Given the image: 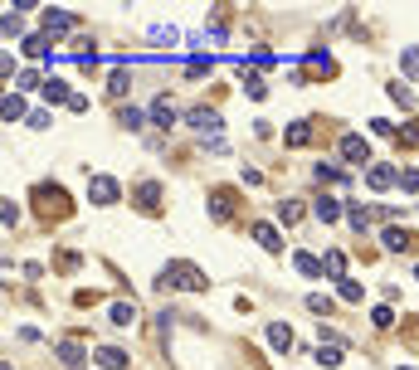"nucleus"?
<instances>
[{
  "label": "nucleus",
  "instance_id": "18",
  "mask_svg": "<svg viewBox=\"0 0 419 370\" xmlns=\"http://www.w3.org/2000/svg\"><path fill=\"white\" fill-rule=\"evenodd\" d=\"M108 316H113L117 327H132V322H137V302H113V312H108Z\"/></svg>",
  "mask_w": 419,
  "mask_h": 370
},
{
  "label": "nucleus",
  "instance_id": "22",
  "mask_svg": "<svg viewBox=\"0 0 419 370\" xmlns=\"http://www.w3.org/2000/svg\"><path fill=\"white\" fill-rule=\"evenodd\" d=\"M44 97H49V102H73V93H69L59 78H49V83H44Z\"/></svg>",
  "mask_w": 419,
  "mask_h": 370
},
{
  "label": "nucleus",
  "instance_id": "32",
  "mask_svg": "<svg viewBox=\"0 0 419 370\" xmlns=\"http://www.w3.org/2000/svg\"><path fill=\"white\" fill-rule=\"evenodd\" d=\"M244 88H249V97H264L269 93V83L258 78V73H244Z\"/></svg>",
  "mask_w": 419,
  "mask_h": 370
},
{
  "label": "nucleus",
  "instance_id": "21",
  "mask_svg": "<svg viewBox=\"0 0 419 370\" xmlns=\"http://www.w3.org/2000/svg\"><path fill=\"white\" fill-rule=\"evenodd\" d=\"M283 141H288V146H307V141H312V127H307V122H293V127L283 132Z\"/></svg>",
  "mask_w": 419,
  "mask_h": 370
},
{
  "label": "nucleus",
  "instance_id": "13",
  "mask_svg": "<svg viewBox=\"0 0 419 370\" xmlns=\"http://www.w3.org/2000/svg\"><path fill=\"white\" fill-rule=\"evenodd\" d=\"M365 181H371V190H390V185L400 181V171H395V166H371V176H365Z\"/></svg>",
  "mask_w": 419,
  "mask_h": 370
},
{
  "label": "nucleus",
  "instance_id": "20",
  "mask_svg": "<svg viewBox=\"0 0 419 370\" xmlns=\"http://www.w3.org/2000/svg\"><path fill=\"white\" fill-rule=\"evenodd\" d=\"M346 215H351V229H361V234H365V224L376 220V209H371V205H351Z\"/></svg>",
  "mask_w": 419,
  "mask_h": 370
},
{
  "label": "nucleus",
  "instance_id": "28",
  "mask_svg": "<svg viewBox=\"0 0 419 370\" xmlns=\"http://www.w3.org/2000/svg\"><path fill=\"white\" fill-rule=\"evenodd\" d=\"M15 117H25V97H20V93L5 97V122H15Z\"/></svg>",
  "mask_w": 419,
  "mask_h": 370
},
{
  "label": "nucleus",
  "instance_id": "25",
  "mask_svg": "<svg viewBox=\"0 0 419 370\" xmlns=\"http://www.w3.org/2000/svg\"><path fill=\"white\" fill-rule=\"evenodd\" d=\"M317 360H322V365H341V346H337V341H322V346H317Z\"/></svg>",
  "mask_w": 419,
  "mask_h": 370
},
{
  "label": "nucleus",
  "instance_id": "27",
  "mask_svg": "<svg viewBox=\"0 0 419 370\" xmlns=\"http://www.w3.org/2000/svg\"><path fill=\"white\" fill-rule=\"evenodd\" d=\"M322 268H327L332 278H341V273H346V253H337V248H332V253L322 258Z\"/></svg>",
  "mask_w": 419,
  "mask_h": 370
},
{
  "label": "nucleus",
  "instance_id": "9",
  "mask_svg": "<svg viewBox=\"0 0 419 370\" xmlns=\"http://www.w3.org/2000/svg\"><path fill=\"white\" fill-rule=\"evenodd\" d=\"M249 234L258 239V248H269V253H278V248H283L278 229H273V224H264V220H258V224H249Z\"/></svg>",
  "mask_w": 419,
  "mask_h": 370
},
{
  "label": "nucleus",
  "instance_id": "30",
  "mask_svg": "<svg viewBox=\"0 0 419 370\" xmlns=\"http://www.w3.org/2000/svg\"><path fill=\"white\" fill-rule=\"evenodd\" d=\"M400 64H405V73H414V78H419V49H414V44H405V54H400Z\"/></svg>",
  "mask_w": 419,
  "mask_h": 370
},
{
  "label": "nucleus",
  "instance_id": "17",
  "mask_svg": "<svg viewBox=\"0 0 419 370\" xmlns=\"http://www.w3.org/2000/svg\"><path fill=\"white\" fill-rule=\"evenodd\" d=\"M54 356H59V360H64L69 370H83V346H73V341H64V346L54 351Z\"/></svg>",
  "mask_w": 419,
  "mask_h": 370
},
{
  "label": "nucleus",
  "instance_id": "14",
  "mask_svg": "<svg viewBox=\"0 0 419 370\" xmlns=\"http://www.w3.org/2000/svg\"><path fill=\"white\" fill-rule=\"evenodd\" d=\"M73 25H78V20L64 15V10H44V30H49V34H64V30H73Z\"/></svg>",
  "mask_w": 419,
  "mask_h": 370
},
{
  "label": "nucleus",
  "instance_id": "3",
  "mask_svg": "<svg viewBox=\"0 0 419 370\" xmlns=\"http://www.w3.org/2000/svg\"><path fill=\"white\" fill-rule=\"evenodd\" d=\"M34 200H39V209H44V215H69V205H64L69 195H64L59 185H39V190H34Z\"/></svg>",
  "mask_w": 419,
  "mask_h": 370
},
{
  "label": "nucleus",
  "instance_id": "33",
  "mask_svg": "<svg viewBox=\"0 0 419 370\" xmlns=\"http://www.w3.org/2000/svg\"><path fill=\"white\" fill-rule=\"evenodd\" d=\"M371 322H376V327H381V332H385V327H390V322H395V312H390V307H376V312H371Z\"/></svg>",
  "mask_w": 419,
  "mask_h": 370
},
{
  "label": "nucleus",
  "instance_id": "11",
  "mask_svg": "<svg viewBox=\"0 0 419 370\" xmlns=\"http://www.w3.org/2000/svg\"><path fill=\"white\" fill-rule=\"evenodd\" d=\"M269 341H273V351L288 356V351H293V327H288V322H269Z\"/></svg>",
  "mask_w": 419,
  "mask_h": 370
},
{
  "label": "nucleus",
  "instance_id": "15",
  "mask_svg": "<svg viewBox=\"0 0 419 370\" xmlns=\"http://www.w3.org/2000/svg\"><path fill=\"white\" fill-rule=\"evenodd\" d=\"M312 215H317V220H322V224H332V220H337V215H341V200H332V195H322V200H317V205H312Z\"/></svg>",
  "mask_w": 419,
  "mask_h": 370
},
{
  "label": "nucleus",
  "instance_id": "26",
  "mask_svg": "<svg viewBox=\"0 0 419 370\" xmlns=\"http://www.w3.org/2000/svg\"><path fill=\"white\" fill-rule=\"evenodd\" d=\"M20 49H25L30 59H44V54H49V44H44L39 34H25V44H20Z\"/></svg>",
  "mask_w": 419,
  "mask_h": 370
},
{
  "label": "nucleus",
  "instance_id": "24",
  "mask_svg": "<svg viewBox=\"0 0 419 370\" xmlns=\"http://www.w3.org/2000/svg\"><path fill=\"white\" fill-rule=\"evenodd\" d=\"M117 122H122L127 132H137V127L146 122V113H141V108H122V113H117Z\"/></svg>",
  "mask_w": 419,
  "mask_h": 370
},
{
  "label": "nucleus",
  "instance_id": "35",
  "mask_svg": "<svg viewBox=\"0 0 419 370\" xmlns=\"http://www.w3.org/2000/svg\"><path fill=\"white\" fill-rule=\"evenodd\" d=\"M108 88H113V97H122V93H127V73H122V69H117V73H113V78H108Z\"/></svg>",
  "mask_w": 419,
  "mask_h": 370
},
{
  "label": "nucleus",
  "instance_id": "1",
  "mask_svg": "<svg viewBox=\"0 0 419 370\" xmlns=\"http://www.w3.org/2000/svg\"><path fill=\"white\" fill-rule=\"evenodd\" d=\"M161 288H185V292H205V288H210V278H205V273L195 268V263H185V258H181V263H171V268L161 273Z\"/></svg>",
  "mask_w": 419,
  "mask_h": 370
},
{
  "label": "nucleus",
  "instance_id": "6",
  "mask_svg": "<svg viewBox=\"0 0 419 370\" xmlns=\"http://www.w3.org/2000/svg\"><path fill=\"white\" fill-rule=\"evenodd\" d=\"M176 117H181V113H176V102H171V97H156V102H151V122L161 127V132H171Z\"/></svg>",
  "mask_w": 419,
  "mask_h": 370
},
{
  "label": "nucleus",
  "instance_id": "7",
  "mask_svg": "<svg viewBox=\"0 0 419 370\" xmlns=\"http://www.w3.org/2000/svg\"><path fill=\"white\" fill-rule=\"evenodd\" d=\"M137 205L146 209V215H161V185H156V181H141V185H137Z\"/></svg>",
  "mask_w": 419,
  "mask_h": 370
},
{
  "label": "nucleus",
  "instance_id": "5",
  "mask_svg": "<svg viewBox=\"0 0 419 370\" xmlns=\"http://www.w3.org/2000/svg\"><path fill=\"white\" fill-rule=\"evenodd\" d=\"M190 127L220 141V113H215V108H195V113H190Z\"/></svg>",
  "mask_w": 419,
  "mask_h": 370
},
{
  "label": "nucleus",
  "instance_id": "2",
  "mask_svg": "<svg viewBox=\"0 0 419 370\" xmlns=\"http://www.w3.org/2000/svg\"><path fill=\"white\" fill-rule=\"evenodd\" d=\"M117 195H122V185L113 176H88V200L93 205H117Z\"/></svg>",
  "mask_w": 419,
  "mask_h": 370
},
{
  "label": "nucleus",
  "instance_id": "34",
  "mask_svg": "<svg viewBox=\"0 0 419 370\" xmlns=\"http://www.w3.org/2000/svg\"><path fill=\"white\" fill-rule=\"evenodd\" d=\"M390 97H395V102H405V108H409V102H414V93H409L405 83H390Z\"/></svg>",
  "mask_w": 419,
  "mask_h": 370
},
{
  "label": "nucleus",
  "instance_id": "12",
  "mask_svg": "<svg viewBox=\"0 0 419 370\" xmlns=\"http://www.w3.org/2000/svg\"><path fill=\"white\" fill-rule=\"evenodd\" d=\"M102 370H122L127 365V351H117V346H98V356H93Z\"/></svg>",
  "mask_w": 419,
  "mask_h": 370
},
{
  "label": "nucleus",
  "instance_id": "19",
  "mask_svg": "<svg viewBox=\"0 0 419 370\" xmlns=\"http://www.w3.org/2000/svg\"><path fill=\"white\" fill-rule=\"evenodd\" d=\"M307 73H317V78H332V73H337V64H332L327 54H307Z\"/></svg>",
  "mask_w": 419,
  "mask_h": 370
},
{
  "label": "nucleus",
  "instance_id": "16",
  "mask_svg": "<svg viewBox=\"0 0 419 370\" xmlns=\"http://www.w3.org/2000/svg\"><path fill=\"white\" fill-rule=\"evenodd\" d=\"M293 263H297V273H302V278H322V273H327V268H322V258H312V253H297Z\"/></svg>",
  "mask_w": 419,
  "mask_h": 370
},
{
  "label": "nucleus",
  "instance_id": "10",
  "mask_svg": "<svg viewBox=\"0 0 419 370\" xmlns=\"http://www.w3.org/2000/svg\"><path fill=\"white\" fill-rule=\"evenodd\" d=\"M229 209H234V190H210V215H215V220H229Z\"/></svg>",
  "mask_w": 419,
  "mask_h": 370
},
{
  "label": "nucleus",
  "instance_id": "36",
  "mask_svg": "<svg viewBox=\"0 0 419 370\" xmlns=\"http://www.w3.org/2000/svg\"><path fill=\"white\" fill-rule=\"evenodd\" d=\"M0 215H5V224L15 229V220H20V209H15V200H5V205H0Z\"/></svg>",
  "mask_w": 419,
  "mask_h": 370
},
{
  "label": "nucleus",
  "instance_id": "23",
  "mask_svg": "<svg viewBox=\"0 0 419 370\" xmlns=\"http://www.w3.org/2000/svg\"><path fill=\"white\" fill-rule=\"evenodd\" d=\"M278 220H283V224H297V220H302V205H297V200H278Z\"/></svg>",
  "mask_w": 419,
  "mask_h": 370
},
{
  "label": "nucleus",
  "instance_id": "38",
  "mask_svg": "<svg viewBox=\"0 0 419 370\" xmlns=\"http://www.w3.org/2000/svg\"><path fill=\"white\" fill-rule=\"evenodd\" d=\"M400 370H405V365H400Z\"/></svg>",
  "mask_w": 419,
  "mask_h": 370
},
{
  "label": "nucleus",
  "instance_id": "29",
  "mask_svg": "<svg viewBox=\"0 0 419 370\" xmlns=\"http://www.w3.org/2000/svg\"><path fill=\"white\" fill-rule=\"evenodd\" d=\"M307 307L317 312V316H332V297H327V292H312V297H307Z\"/></svg>",
  "mask_w": 419,
  "mask_h": 370
},
{
  "label": "nucleus",
  "instance_id": "4",
  "mask_svg": "<svg viewBox=\"0 0 419 370\" xmlns=\"http://www.w3.org/2000/svg\"><path fill=\"white\" fill-rule=\"evenodd\" d=\"M341 156H346V161H371V141H365V137H356V132H346L341 137Z\"/></svg>",
  "mask_w": 419,
  "mask_h": 370
},
{
  "label": "nucleus",
  "instance_id": "8",
  "mask_svg": "<svg viewBox=\"0 0 419 370\" xmlns=\"http://www.w3.org/2000/svg\"><path fill=\"white\" fill-rule=\"evenodd\" d=\"M381 239H385V248H390V253H409V244H414V229H400V224H390Z\"/></svg>",
  "mask_w": 419,
  "mask_h": 370
},
{
  "label": "nucleus",
  "instance_id": "37",
  "mask_svg": "<svg viewBox=\"0 0 419 370\" xmlns=\"http://www.w3.org/2000/svg\"><path fill=\"white\" fill-rule=\"evenodd\" d=\"M400 185L405 190H419V171H400Z\"/></svg>",
  "mask_w": 419,
  "mask_h": 370
},
{
  "label": "nucleus",
  "instance_id": "31",
  "mask_svg": "<svg viewBox=\"0 0 419 370\" xmlns=\"http://www.w3.org/2000/svg\"><path fill=\"white\" fill-rule=\"evenodd\" d=\"M341 297H346V302H361V297H365V288H361L356 278H341Z\"/></svg>",
  "mask_w": 419,
  "mask_h": 370
}]
</instances>
